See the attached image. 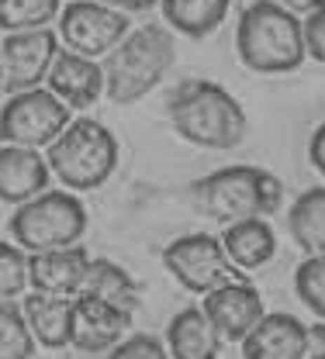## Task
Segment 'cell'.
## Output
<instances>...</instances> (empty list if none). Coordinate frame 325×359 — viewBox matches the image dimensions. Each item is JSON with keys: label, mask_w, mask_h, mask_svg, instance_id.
Here are the masks:
<instances>
[{"label": "cell", "mask_w": 325, "mask_h": 359, "mask_svg": "<svg viewBox=\"0 0 325 359\" xmlns=\"http://www.w3.org/2000/svg\"><path fill=\"white\" fill-rule=\"evenodd\" d=\"M235 52L242 66L253 73H267V76L294 73L308 55L305 25L280 0H253L239 14Z\"/></svg>", "instance_id": "obj_1"}, {"label": "cell", "mask_w": 325, "mask_h": 359, "mask_svg": "<svg viewBox=\"0 0 325 359\" xmlns=\"http://www.w3.org/2000/svg\"><path fill=\"white\" fill-rule=\"evenodd\" d=\"M170 121L180 138L201 149H235L246 138V111L211 80H187L170 93Z\"/></svg>", "instance_id": "obj_2"}, {"label": "cell", "mask_w": 325, "mask_h": 359, "mask_svg": "<svg viewBox=\"0 0 325 359\" xmlns=\"http://www.w3.org/2000/svg\"><path fill=\"white\" fill-rule=\"evenodd\" d=\"M177 59V42L159 25H142L104 55L107 97L114 104H135L156 87Z\"/></svg>", "instance_id": "obj_3"}, {"label": "cell", "mask_w": 325, "mask_h": 359, "mask_svg": "<svg viewBox=\"0 0 325 359\" xmlns=\"http://www.w3.org/2000/svg\"><path fill=\"white\" fill-rule=\"evenodd\" d=\"M277 177L256 166H225L218 173H208L190 187V201L201 215L215 222H246V218H267L280 208Z\"/></svg>", "instance_id": "obj_4"}, {"label": "cell", "mask_w": 325, "mask_h": 359, "mask_svg": "<svg viewBox=\"0 0 325 359\" xmlns=\"http://www.w3.org/2000/svg\"><path fill=\"white\" fill-rule=\"evenodd\" d=\"M48 166L69 190H97L118 166V142L91 118L69 121V128L48 145Z\"/></svg>", "instance_id": "obj_5"}, {"label": "cell", "mask_w": 325, "mask_h": 359, "mask_svg": "<svg viewBox=\"0 0 325 359\" xmlns=\"http://www.w3.org/2000/svg\"><path fill=\"white\" fill-rule=\"evenodd\" d=\"M84 228H87V211L66 190H42L39 197L25 201L7 222V231L14 235V242L28 252L77 245Z\"/></svg>", "instance_id": "obj_6"}, {"label": "cell", "mask_w": 325, "mask_h": 359, "mask_svg": "<svg viewBox=\"0 0 325 359\" xmlns=\"http://www.w3.org/2000/svg\"><path fill=\"white\" fill-rule=\"evenodd\" d=\"M69 111L73 107L52 90L7 93L4 114H0V138L4 145H28V149L52 145L69 128Z\"/></svg>", "instance_id": "obj_7"}, {"label": "cell", "mask_w": 325, "mask_h": 359, "mask_svg": "<svg viewBox=\"0 0 325 359\" xmlns=\"http://www.w3.org/2000/svg\"><path fill=\"white\" fill-rule=\"evenodd\" d=\"M163 263L173 273V280L187 287L190 294H211L222 283L242 280L239 266L229 259L225 245L211 235H184L166 245Z\"/></svg>", "instance_id": "obj_8"}, {"label": "cell", "mask_w": 325, "mask_h": 359, "mask_svg": "<svg viewBox=\"0 0 325 359\" xmlns=\"http://www.w3.org/2000/svg\"><path fill=\"white\" fill-rule=\"evenodd\" d=\"M128 35V14L100 0H77L59 14V39L66 48L100 59Z\"/></svg>", "instance_id": "obj_9"}, {"label": "cell", "mask_w": 325, "mask_h": 359, "mask_svg": "<svg viewBox=\"0 0 325 359\" xmlns=\"http://www.w3.org/2000/svg\"><path fill=\"white\" fill-rule=\"evenodd\" d=\"M55 55H59V39H55L48 28L4 32V45H0L4 93L35 90L42 80H48Z\"/></svg>", "instance_id": "obj_10"}, {"label": "cell", "mask_w": 325, "mask_h": 359, "mask_svg": "<svg viewBox=\"0 0 325 359\" xmlns=\"http://www.w3.org/2000/svg\"><path fill=\"white\" fill-rule=\"evenodd\" d=\"M132 321L128 308H118L104 297H93V294H77L73 301V339L69 346L77 353H87V356H104V353H114V346L125 339V328Z\"/></svg>", "instance_id": "obj_11"}, {"label": "cell", "mask_w": 325, "mask_h": 359, "mask_svg": "<svg viewBox=\"0 0 325 359\" xmlns=\"http://www.w3.org/2000/svg\"><path fill=\"white\" fill-rule=\"evenodd\" d=\"M204 314L211 318L222 346H242L246 335L260 325L263 318V297L249 280H232L204 294Z\"/></svg>", "instance_id": "obj_12"}, {"label": "cell", "mask_w": 325, "mask_h": 359, "mask_svg": "<svg viewBox=\"0 0 325 359\" xmlns=\"http://www.w3.org/2000/svg\"><path fill=\"white\" fill-rule=\"evenodd\" d=\"M48 90L55 97H62L69 107H91L100 93H107V80H104V62H97L91 55H80L73 48H62L52 62L48 73Z\"/></svg>", "instance_id": "obj_13"}, {"label": "cell", "mask_w": 325, "mask_h": 359, "mask_svg": "<svg viewBox=\"0 0 325 359\" xmlns=\"http://www.w3.org/2000/svg\"><path fill=\"white\" fill-rule=\"evenodd\" d=\"M246 359H301L308 356V328L291 314H263L242 342Z\"/></svg>", "instance_id": "obj_14"}, {"label": "cell", "mask_w": 325, "mask_h": 359, "mask_svg": "<svg viewBox=\"0 0 325 359\" xmlns=\"http://www.w3.org/2000/svg\"><path fill=\"white\" fill-rule=\"evenodd\" d=\"M48 173H52V166L35 149L4 145L0 149V197H4V204H25V201L39 197L46 190Z\"/></svg>", "instance_id": "obj_15"}, {"label": "cell", "mask_w": 325, "mask_h": 359, "mask_svg": "<svg viewBox=\"0 0 325 359\" xmlns=\"http://www.w3.org/2000/svg\"><path fill=\"white\" fill-rule=\"evenodd\" d=\"M87 273H91V256L84 249H77V245L46 249V252H35V259H32V287L77 297L84 290Z\"/></svg>", "instance_id": "obj_16"}, {"label": "cell", "mask_w": 325, "mask_h": 359, "mask_svg": "<svg viewBox=\"0 0 325 359\" xmlns=\"http://www.w3.org/2000/svg\"><path fill=\"white\" fill-rule=\"evenodd\" d=\"M73 301L66 294H48V290H35L25 297V314L28 325L39 339V346L46 349H62L73 339Z\"/></svg>", "instance_id": "obj_17"}, {"label": "cell", "mask_w": 325, "mask_h": 359, "mask_svg": "<svg viewBox=\"0 0 325 359\" xmlns=\"http://www.w3.org/2000/svg\"><path fill=\"white\" fill-rule=\"evenodd\" d=\"M166 346L170 356L177 359H211L218 356V332L211 325V318L204 314V308H184L173 314L170 328H166Z\"/></svg>", "instance_id": "obj_18"}, {"label": "cell", "mask_w": 325, "mask_h": 359, "mask_svg": "<svg viewBox=\"0 0 325 359\" xmlns=\"http://www.w3.org/2000/svg\"><path fill=\"white\" fill-rule=\"evenodd\" d=\"M222 245L229 252L239 269L253 273V269L267 266L277 252V238H274V228L263 222V218H246V222H232L222 235Z\"/></svg>", "instance_id": "obj_19"}, {"label": "cell", "mask_w": 325, "mask_h": 359, "mask_svg": "<svg viewBox=\"0 0 325 359\" xmlns=\"http://www.w3.org/2000/svg\"><path fill=\"white\" fill-rule=\"evenodd\" d=\"M232 0H159L163 18L184 39H208L225 21Z\"/></svg>", "instance_id": "obj_20"}, {"label": "cell", "mask_w": 325, "mask_h": 359, "mask_svg": "<svg viewBox=\"0 0 325 359\" xmlns=\"http://www.w3.org/2000/svg\"><path fill=\"white\" fill-rule=\"evenodd\" d=\"M287 228L308 256H325V187L305 190L291 204Z\"/></svg>", "instance_id": "obj_21"}, {"label": "cell", "mask_w": 325, "mask_h": 359, "mask_svg": "<svg viewBox=\"0 0 325 359\" xmlns=\"http://www.w3.org/2000/svg\"><path fill=\"white\" fill-rule=\"evenodd\" d=\"M84 294L104 297V301H111V304H118V308H128V311H135V304H139L135 280L121 266H114L111 259L91 263V273H87V280H84Z\"/></svg>", "instance_id": "obj_22"}, {"label": "cell", "mask_w": 325, "mask_h": 359, "mask_svg": "<svg viewBox=\"0 0 325 359\" xmlns=\"http://www.w3.org/2000/svg\"><path fill=\"white\" fill-rule=\"evenodd\" d=\"M35 332L28 325L25 308L18 301H0V356L4 359H32L35 356Z\"/></svg>", "instance_id": "obj_23"}, {"label": "cell", "mask_w": 325, "mask_h": 359, "mask_svg": "<svg viewBox=\"0 0 325 359\" xmlns=\"http://www.w3.org/2000/svg\"><path fill=\"white\" fill-rule=\"evenodd\" d=\"M52 18H59V0H0V25H4V32L46 28Z\"/></svg>", "instance_id": "obj_24"}, {"label": "cell", "mask_w": 325, "mask_h": 359, "mask_svg": "<svg viewBox=\"0 0 325 359\" xmlns=\"http://www.w3.org/2000/svg\"><path fill=\"white\" fill-rule=\"evenodd\" d=\"M294 290L312 314L325 318V256H308L294 273Z\"/></svg>", "instance_id": "obj_25"}, {"label": "cell", "mask_w": 325, "mask_h": 359, "mask_svg": "<svg viewBox=\"0 0 325 359\" xmlns=\"http://www.w3.org/2000/svg\"><path fill=\"white\" fill-rule=\"evenodd\" d=\"M32 280V259L11 242L0 245V301H18L25 283Z\"/></svg>", "instance_id": "obj_26"}, {"label": "cell", "mask_w": 325, "mask_h": 359, "mask_svg": "<svg viewBox=\"0 0 325 359\" xmlns=\"http://www.w3.org/2000/svg\"><path fill=\"white\" fill-rule=\"evenodd\" d=\"M114 359H132V356H142V359H163L166 356V349L152 339V335H132V339H121L118 346H114Z\"/></svg>", "instance_id": "obj_27"}, {"label": "cell", "mask_w": 325, "mask_h": 359, "mask_svg": "<svg viewBox=\"0 0 325 359\" xmlns=\"http://www.w3.org/2000/svg\"><path fill=\"white\" fill-rule=\"evenodd\" d=\"M305 45H308V55L315 62H325V4L315 7L305 21Z\"/></svg>", "instance_id": "obj_28"}, {"label": "cell", "mask_w": 325, "mask_h": 359, "mask_svg": "<svg viewBox=\"0 0 325 359\" xmlns=\"http://www.w3.org/2000/svg\"><path fill=\"white\" fill-rule=\"evenodd\" d=\"M308 159H312V166L325 177V125H319V132L312 135V142H308Z\"/></svg>", "instance_id": "obj_29"}, {"label": "cell", "mask_w": 325, "mask_h": 359, "mask_svg": "<svg viewBox=\"0 0 325 359\" xmlns=\"http://www.w3.org/2000/svg\"><path fill=\"white\" fill-rule=\"evenodd\" d=\"M308 356L325 359V321H315V325L308 328Z\"/></svg>", "instance_id": "obj_30"}, {"label": "cell", "mask_w": 325, "mask_h": 359, "mask_svg": "<svg viewBox=\"0 0 325 359\" xmlns=\"http://www.w3.org/2000/svg\"><path fill=\"white\" fill-rule=\"evenodd\" d=\"M100 4H107V7H114V11H125V14H139V11L156 7L159 0H100Z\"/></svg>", "instance_id": "obj_31"}, {"label": "cell", "mask_w": 325, "mask_h": 359, "mask_svg": "<svg viewBox=\"0 0 325 359\" xmlns=\"http://www.w3.org/2000/svg\"><path fill=\"white\" fill-rule=\"evenodd\" d=\"M280 4H284V7H291L294 14H312L315 7H322L325 0H280Z\"/></svg>", "instance_id": "obj_32"}]
</instances>
